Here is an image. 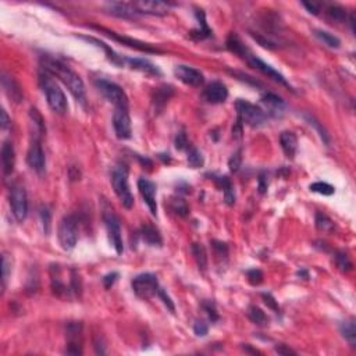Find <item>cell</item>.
Masks as SVG:
<instances>
[{
  "mask_svg": "<svg viewBox=\"0 0 356 356\" xmlns=\"http://www.w3.org/2000/svg\"><path fill=\"white\" fill-rule=\"evenodd\" d=\"M42 61H43V70L46 72L57 77L68 88V91L71 92V95L78 102L85 103V85L77 72L72 71L68 65H65L64 63H61L56 58L43 57Z\"/></svg>",
  "mask_w": 356,
  "mask_h": 356,
  "instance_id": "1",
  "label": "cell"
},
{
  "mask_svg": "<svg viewBox=\"0 0 356 356\" xmlns=\"http://www.w3.org/2000/svg\"><path fill=\"white\" fill-rule=\"evenodd\" d=\"M40 85L42 89L45 92L47 103L50 106V109L53 111H56L57 114H65L68 104H67V99H65L64 92L60 89V86L56 84V81L50 77L49 72L40 74Z\"/></svg>",
  "mask_w": 356,
  "mask_h": 356,
  "instance_id": "2",
  "label": "cell"
},
{
  "mask_svg": "<svg viewBox=\"0 0 356 356\" xmlns=\"http://www.w3.org/2000/svg\"><path fill=\"white\" fill-rule=\"evenodd\" d=\"M111 184L121 205L125 209H131L134 206V196L131 194L130 185H128V169L125 166H117L116 169L113 170Z\"/></svg>",
  "mask_w": 356,
  "mask_h": 356,
  "instance_id": "3",
  "label": "cell"
},
{
  "mask_svg": "<svg viewBox=\"0 0 356 356\" xmlns=\"http://www.w3.org/2000/svg\"><path fill=\"white\" fill-rule=\"evenodd\" d=\"M237 113H238V123L246 124L249 127H260L266 123V113L260 107L255 104L245 102V100H238L237 104Z\"/></svg>",
  "mask_w": 356,
  "mask_h": 356,
  "instance_id": "4",
  "label": "cell"
},
{
  "mask_svg": "<svg viewBox=\"0 0 356 356\" xmlns=\"http://www.w3.org/2000/svg\"><path fill=\"white\" fill-rule=\"evenodd\" d=\"M131 285H132V291L141 299L152 298L160 290L157 277L152 273H143L136 276L135 279L131 281Z\"/></svg>",
  "mask_w": 356,
  "mask_h": 356,
  "instance_id": "5",
  "label": "cell"
},
{
  "mask_svg": "<svg viewBox=\"0 0 356 356\" xmlns=\"http://www.w3.org/2000/svg\"><path fill=\"white\" fill-rule=\"evenodd\" d=\"M97 91L100 92L106 100H109L116 107H123L128 109V97L125 95V92L121 89V86H118L114 82H110L107 79H97L96 82Z\"/></svg>",
  "mask_w": 356,
  "mask_h": 356,
  "instance_id": "6",
  "label": "cell"
},
{
  "mask_svg": "<svg viewBox=\"0 0 356 356\" xmlns=\"http://www.w3.org/2000/svg\"><path fill=\"white\" fill-rule=\"evenodd\" d=\"M78 241V226L74 216H65L58 224V242L64 251H72Z\"/></svg>",
  "mask_w": 356,
  "mask_h": 356,
  "instance_id": "7",
  "label": "cell"
},
{
  "mask_svg": "<svg viewBox=\"0 0 356 356\" xmlns=\"http://www.w3.org/2000/svg\"><path fill=\"white\" fill-rule=\"evenodd\" d=\"M103 219H104V223H106V228H107V234H109L111 245L114 246V249H116V252L118 253V255H121V253L124 252V244H123V237H121V224H120V219H118L111 210L104 212Z\"/></svg>",
  "mask_w": 356,
  "mask_h": 356,
  "instance_id": "8",
  "label": "cell"
},
{
  "mask_svg": "<svg viewBox=\"0 0 356 356\" xmlns=\"http://www.w3.org/2000/svg\"><path fill=\"white\" fill-rule=\"evenodd\" d=\"M10 203H11L15 220L22 223L28 214V198H26L25 189L22 187H13L10 194Z\"/></svg>",
  "mask_w": 356,
  "mask_h": 356,
  "instance_id": "9",
  "label": "cell"
},
{
  "mask_svg": "<svg viewBox=\"0 0 356 356\" xmlns=\"http://www.w3.org/2000/svg\"><path fill=\"white\" fill-rule=\"evenodd\" d=\"M113 127L118 139H130L132 135V127L128 109L116 107V111L113 114Z\"/></svg>",
  "mask_w": 356,
  "mask_h": 356,
  "instance_id": "10",
  "label": "cell"
},
{
  "mask_svg": "<svg viewBox=\"0 0 356 356\" xmlns=\"http://www.w3.org/2000/svg\"><path fill=\"white\" fill-rule=\"evenodd\" d=\"M65 354L81 355L82 354V324L72 322L67 326V350Z\"/></svg>",
  "mask_w": 356,
  "mask_h": 356,
  "instance_id": "11",
  "label": "cell"
},
{
  "mask_svg": "<svg viewBox=\"0 0 356 356\" xmlns=\"http://www.w3.org/2000/svg\"><path fill=\"white\" fill-rule=\"evenodd\" d=\"M245 60L248 61V63H249V64L252 65L253 68L259 70L262 74H265V75H267L269 78H272L273 81H276V82H279V84L284 85V86H287V88H290V89H291V85L288 84V81L285 79L284 75H283V74H280L277 70H274L272 65H269L267 63H265L263 60H260L259 57L253 56L251 52L246 54Z\"/></svg>",
  "mask_w": 356,
  "mask_h": 356,
  "instance_id": "12",
  "label": "cell"
},
{
  "mask_svg": "<svg viewBox=\"0 0 356 356\" xmlns=\"http://www.w3.org/2000/svg\"><path fill=\"white\" fill-rule=\"evenodd\" d=\"M26 162L29 167L38 174H43L46 170V157L39 141H33L26 153Z\"/></svg>",
  "mask_w": 356,
  "mask_h": 356,
  "instance_id": "13",
  "label": "cell"
},
{
  "mask_svg": "<svg viewBox=\"0 0 356 356\" xmlns=\"http://www.w3.org/2000/svg\"><path fill=\"white\" fill-rule=\"evenodd\" d=\"M174 74L181 82L189 85V86H194V88H198L205 82L203 74L198 71L196 68L188 67V65H177L174 68Z\"/></svg>",
  "mask_w": 356,
  "mask_h": 356,
  "instance_id": "14",
  "label": "cell"
},
{
  "mask_svg": "<svg viewBox=\"0 0 356 356\" xmlns=\"http://www.w3.org/2000/svg\"><path fill=\"white\" fill-rule=\"evenodd\" d=\"M138 14H150V15H166L169 13L170 4L160 0H150V1H134L131 3Z\"/></svg>",
  "mask_w": 356,
  "mask_h": 356,
  "instance_id": "15",
  "label": "cell"
},
{
  "mask_svg": "<svg viewBox=\"0 0 356 356\" xmlns=\"http://www.w3.org/2000/svg\"><path fill=\"white\" fill-rule=\"evenodd\" d=\"M138 189L142 195V198L149 207L150 213L157 216V203H156V185L148 178H139L138 181Z\"/></svg>",
  "mask_w": 356,
  "mask_h": 356,
  "instance_id": "16",
  "label": "cell"
},
{
  "mask_svg": "<svg viewBox=\"0 0 356 356\" xmlns=\"http://www.w3.org/2000/svg\"><path fill=\"white\" fill-rule=\"evenodd\" d=\"M93 28H96V29H99V31H102V32L106 33L107 36L116 39V40H118V42H123V45L130 46V47L136 49V50H141V52H145V53H160L159 49L152 47V46L148 45V43H143V42H139V40H135V39L127 38V36H120L118 33L113 32V31H109V29L102 28V26H93Z\"/></svg>",
  "mask_w": 356,
  "mask_h": 356,
  "instance_id": "17",
  "label": "cell"
},
{
  "mask_svg": "<svg viewBox=\"0 0 356 356\" xmlns=\"http://www.w3.org/2000/svg\"><path fill=\"white\" fill-rule=\"evenodd\" d=\"M203 96H205V99L209 103H223V102H226L227 97H228V89H227V86L223 82L214 81L205 89Z\"/></svg>",
  "mask_w": 356,
  "mask_h": 356,
  "instance_id": "18",
  "label": "cell"
},
{
  "mask_svg": "<svg viewBox=\"0 0 356 356\" xmlns=\"http://www.w3.org/2000/svg\"><path fill=\"white\" fill-rule=\"evenodd\" d=\"M124 65H128L132 70H138V71L149 74V75H162V71L159 70V67L145 58L124 57Z\"/></svg>",
  "mask_w": 356,
  "mask_h": 356,
  "instance_id": "19",
  "label": "cell"
},
{
  "mask_svg": "<svg viewBox=\"0 0 356 356\" xmlns=\"http://www.w3.org/2000/svg\"><path fill=\"white\" fill-rule=\"evenodd\" d=\"M262 103L266 107L267 113L273 117H281L285 110L284 100L274 93H267L262 97Z\"/></svg>",
  "mask_w": 356,
  "mask_h": 356,
  "instance_id": "20",
  "label": "cell"
},
{
  "mask_svg": "<svg viewBox=\"0 0 356 356\" xmlns=\"http://www.w3.org/2000/svg\"><path fill=\"white\" fill-rule=\"evenodd\" d=\"M280 143H281V148L284 150L285 156L288 159H294L297 149H298V138H297V135L291 131H284L280 135Z\"/></svg>",
  "mask_w": 356,
  "mask_h": 356,
  "instance_id": "21",
  "label": "cell"
},
{
  "mask_svg": "<svg viewBox=\"0 0 356 356\" xmlns=\"http://www.w3.org/2000/svg\"><path fill=\"white\" fill-rule=\"evenodd\" d=\"M14 164H15V152H14L13 143L4 142L1 148V166H3V173L6 175H10L13 173Z\"/></svg>",
  "mask_w": 356,
  "mask_h": 356,
  "instance_id": "22",
  "label": "cell"
},
{
  "mask_svg": "<svg viewBox=\"0 0 356 356\" xmlns=\"http://www.w3.org/2000/svg\"><path fill=\"white\" fill-rule=\"evenodd\" d=\"M107 10L109 13L120 18H135L138 15V11L132 7V4L127 3H107Z\"/></svg>",
  "mask_w": 356,
  "mask_h": 356,
  "instance_id": "23",
  "label": "cell"
},
{
  "mask_svg": "<svg viewBox=\"0 0 356 356\" xmlns=\"http://www.w3.org/2000/svg\"><path fill=\"white\" fill-rule=\"evenodd\" d=\"M1 84H3V88H4L8 97L13 99L15 103H19L22 100V91H21L19 85L14 81L13 77H8L6 74H3Z\"/></svg>",
  "mask_w": 356,
  "mask_h": 356,
  "instance_id": "24",
  "label": "cell"
},
{
  "mask_svg": "<svg viewBox=\"0 0 356 356\" xmlns=\"http://www.w3.org/2000/svg\"><path fill=\"white\" fill-rule=\"evenodd\" d=\"M227 47H228V50H231L242 58H245L246 54L249 53L248 47L242 43L241 38L235 32L230 33V36L227 38Z\"/></svg>",
  "mask_w": 356,
  "mask_h": 356,
  "instance_id": "25",
  "label": "cell"
},
{
  "mask_svg": "<svg viewBox=\"0 0 356 356\" xmlns=\"http://www.w3.org/2000/svg\"><path fill=\"white\" fill-rule=\"evenodd\" d=\"M141 237L150 246H160L163 242L159 231L152 226H143L141 230Z\"/></svg>",
  "mask_w": 356,
  "mask_h": 356,
  "instance_id": "26",
  "label": "cell"
},
{
  "mask_svg": "<svg viewBox=\"0 0 356 356\" xmlns=\"http://www.w3.org/2000/svg\"><path fill=\"white\" fill-rule=\"evenodd\" d=\"M217 182L220 184L221 189L224 192V201L228 206H234L235 205V201H237V196H235V191H234V187L231 181L227 178V177H219L217 178Z\"/></svg>",
  "mask_w": 356,
  "mask_h": 356,
  "instance_id": "27",
  "label": "cell"
},
{
  "mask_svg": "<svg viewBox=\"0 0 356 356\" xmlns=\"http://www.w3.org/2000/svg\"><path fill=\"white\" fill-rule=\"evenodd\" d=\"M196 18L199 21V29L192 31V32H191V36L194 39H198V40L210 36V35H212V31H210V28L207 26L206 17H205V13H203L202 10H198V11H196Z\"/></svg>",
  "mask_w": 356,
  "mask_h": 356,
  "instance_id": "28",
  "label": "cell"
},
{
  "mask_svg": "<svg viewBox=\"0 0 356 356\" xmlns=\"http://www.w3.org/2000/svg\"><path fill=\"white\" fill-rule=\"evenodd\" d=\"M191 251L194 255L195 260H196V265L199 267V270L205 272L207 267V256H206V249L202 244H194L191 246Z\"/></svg>",
  "mask_w": 356,
  "mask_h": 356,
  "instance_id": "29",
  "label": "cell"
},
{
  "mask_svg": "<svg viewBox=\"0 0 356 356\" xmlns=\"http://www.w3.org/2000/svg\"><path fill=\"white\" fill-rule=\"evenodd\" d=\"M341 334H343V337L348 341V343L352 345V347H355V343H356V327H355V319L352 318L350 319V320H347V322H344L343 324H341Z\"/></svg>",
  "mask_w": 356,
  "mask_h": 356,
  "instance_id": "30",
  "label": "cell"
},
{
  "mask_svg": "<svg viewBox=\"0 0 356 356\" xmlns=\"http://www.w3.org/2000/svg\"><path fill=\"white\" fill-rule=\"evenodd\" d=\"M326 14L334 22H345L347 21V11L341 6H329L326 10Z\"/></svg>",
  "mask_w": 356,
  "mask_h": 356,
  "instance_id": "31",
  "label": "cell"
},
{
  "mask_svg": "<svg viewBox=\"0 0 356 356\" xmlns=\"http://www.w3.org/2000/svg\"><path fill=\"white\" fill-rule=\"evenodd\" d=\"M315 35H316V38H319L322 42H323L324 45H327L329 47H340V45H341V40L337 38V36H334L333 33L327 32V31H316L315 32Z\"/></svg>",
  "mask_w": 356,
  "mask_h": 356,
  "instance_id": "32",
  "label": "cell"
},
{
  "mask_svg": "<svg viewBox=\"0 0 356 356\" xmlns=\"http://www.w3.org/2000/svg\"><path fill=\"white\" fill-rule=\"evenodd\" d=\"M248 316L252 320L253 323L258 324V326H266L269 323V319L265 315V312L259 309L258 306H251L249 312H248Z\"/></svg>",
  "mask_w": 356,
  "mask_h": 356,
  "instance_id": "33",
  "label": "cell"
},
{
  "mask_svg": "<svg viewBox=\"0 0 356 356\" xmlns=\"http://www.w3.org/2000/svg\"><path fill=\"white\" fill-rule=\"evenodd\" d=\"M316 228L322 233H331L334 230V223L326 214L318 213L316 214Z\"/></svg>",
  "mask_w": 356,
  "mask_h": 356,
  "instance_id": "34",
  "label": "cell"
},
{
  "mask_svg": "<svg viewBox=\"0 0 356 356\" xmlns=\"http://www.w3.org/2000/svg\"><path fill=\"white\" fill-rule=\"evenodd\" d=\"M203 163H205V160H203L201 150H198L196 148H191L189 152H188V164H189V167L199 169V167L203 166Z\"/></svg>",
  "mask_w": 356,
  "mask_h": 356,
  "instance_id": "35",
  "label": "cell"
},
{
  "mask_svg": "<svg viewBox=\"0 0 356 356\" xmlns=\"http://www.w3.org/2000/svg\"><path fill=\"white\" fill-rule=\"evenodd\" d=\"M311 191L312 192H316V194H320V195H324V196H330V195H333L334 192H336V189H334V187L333 185H330V184H327V182H313V184H311Z\"/></svg>",
  "mask_w": 356,
  "mask_h": 356,
  "instance_id": "36",
  "label": "cell"
},
{
  "mask_svg": "<svg viewBox=\"0 0 356 356\" xmlns=\"http://www.w3.org/2000/svg\"><path fill=\"white\" fill-rule=\"evenodd\" d=\"M305 117H306V120L309 121V124H311V125H313V127L316 128V131L319 132V135H320V138H322V141H323V142L326 143V145H330V141H331L330 135H329V132H327V131L324 130L323 125L319 123V121L316 120V118H315V117L309 116V114H306Z\"/></svg>",
  "mask_w": 356,
  "mask_h": 356,
  "instance_id": "37",
  "label": "cell"
},
{
  "mask_svg": "<svg viewBox=\"0 0 356 356\" xmlns=\"http://www.w3.org/2000/svg\"><path fill=\"white\" fill-rule=\"evenodd\" d=\"M173 88L171 86H163V88H160L159 91H157V93H156V97H155V103L156 106H164V104L169 102V99L171 97V95H173Z\"/></svg>",
  "mask_w": 356,
  "mask_h": 356,
  "instance_id": "38",
  "label": "cell"
},
{
  "mask_svg": "<svg viewBox=\"0 0 356 356\" xmlns=\"http://www.w3.org/2000/svg\"><path fill=\"white\" fill-rule=\"evenodd\" d=\"M336 263H337L338 269L344 273H350L352 270V262H351L350 256L347 253L338 252L336 255Z\"/></svg>",
  "mask_w": 356,
  "mask_h": 356,
  "instance_id": "39",
  "label": "cell"
},
{
  "mask_svg": "<svg viewBox=\"0 0 356 356\" xmlns=\"http://www.w3.org/2000/svg\"><path fill=\"white\" fill-rule=\"evenodd\" d=\"M171 207H173V210H174L175 213L178 214V216H181V217H185L188 212H189L187 202L181 199V198H174L171 201Z\"/></svg>",
  "mask_w": 356,
  "mask_h": 356,
  "instance_id": "40",
  "label": "cell"
},
{
  "mask_svg": "<svg viewBox=\"0 0 356 356\" xmlns=\"http://www.w3.org/2000/svg\"><path fill=\"white\" fill-rule=\"evenodd\" d=\"M29 117H31V120H32V123L35 124V127L38 128V131L40 132V134H43L46 131V127H45V120H43V117H42V114L39 113L38 109H31L29 110Z\"/></svg>",
  "mask_w": 356,
  "mask_h": 356,
  "instance_id": "41",
  "label": "cell"
},
{
  "mask_svg": "<svg viewBox=\"0 0 356 356\" xmlns=\"http://www.w3.org/2000/svg\"><path fill=\"white\" fill-rule=\"evenodd\" d=\"M40 220H42V227H43V233L46 235L50 234V223H52V214L49 212L47 207L40 209Z\"/></svg>",
  "mask_w": 356,
  "mask_h": 356,
  "instance_id": "42",
  "label": "cell"
},
{
  "mask_svg": "<svg viewBox=\"0 0 356 356\" xmlns=\"http://www.w3.org/2000/svg\"><path fill=\"white\" fill-rule=\"evenodd\" d=\"M241 163H242V150L238 149L235 153L231 155L230 160H228V167L233 173H237L241 167Z\"/></svg>",
  "mask_w": 356,
  "mask_h": 356,
  "instance_id": "43",
  "label": "cell"
},
{
  "mask_svg": "<svg viewBox=\"0 0 356 356\" xmlns=\"http://www.w3.org/2000/svg\"><path fill=\"white\" fill-rule=\"evenodd\" d=\"M1 270H3V274H1V281H3V288H6L7 280H8V276H10V272H11V262L8 259L7 255H3V262H1Z\"/></svg>",
  "mask_w": 356,
  "mask_h": 356,
  "instance_id": "44",
  "label": "cell"
},
{
  "mask_svg": "<svg viewBox=\"0 0 356 356\" xmlns=\"http://www.w3.org/2000/svg\"><path fill=\"white\" fill-rule=\"evenodd\" d=\"M212 246H213L216 256H219L221 259L223 258L226 259L227 256H228V246H227V244L220 242V241H212Z\"/></svg>",
  "mask_w": 356,
  "mask_h": 356,
  "instance_id": "45",
  "label": "cell"
},
{
  "mask_svg": "<svg viewBox=\"0 0 356 356\" xmlns=\"http://www.w3.org/2000/svg\"><path fill=\"white\" fill-rule=\"evenodd\" d=\"M246 277H248V281L252 285H259L263 281V273L258 270V269H253V270H249V272L246 273Z\"/></svg>",
  "mask_w": 356,
  "mask_h": 356,
  "instance_id": "46",
  "label": "cell"
},
{
  "mask_svg": "<svg viewBox=\"0 0 356 356\" xmlns=\"http://www.w3.org/2000/svg\"><path fill=\"white\" fill-rule=\"evenodd\" d=\"M262 298H263V301H265V304L270 308V309H273V311L279 312L280 311V306L279 304H277V301L274 299V297H273L272 294H269V292H265V294H262Z\"/></svg>",
  "mask_w": 356,
  "mask_h": 356,
  "instance_id": "47",
  "label": "cell"
},
{
  "mask_svg": "<svg viewBox=\"0 0 356 356\" xmlns=\"http://www.w3.org/2000/svg\"><path fill=\"white\" fill-rule=\"evenodd\" d=\"M194 333L198 337H205V336H207V333H209V327H207V324L203 323V322H196L194 326Z\"/></svg>",
  "mask_w": 356,
  "mask_h": 356,
  "instance_id": "48",
  "label": "cell"
},
{
  "mask_svg": "<svg viewBox=\"0 0 356 356\" xmlns=\"http://www.w3.org/2000/svg\"><path fill=\"white\" fill-rule=\"evenodd\" d=\"M157 295L160 297V299H162V301H163V304H164V305H166V306H167V308H169L170 312H171V313H174V312H175V306H174V304H173V301L170 299L169 295H167L166 292L163 291L162 288L159 290V292H157Z\"/></svg>",
  "mask_w": 356,
  "mask_h": 356,
  "instance_id": "49",
  "label": "cell"
},
{
  "mask_svg": "<svg viewBox=\"0 0 356 356\" xmlns=\"http://www.w3.org/2000/svg\"><path fill=\"white\" fill-rule=\"evenodd\" d=\"M203 308H205L207 316H209V319H210L212 322H217V320H219V313L216 312V308H214V305L212 304V302L203 304Z\"/></svg>",
  "mask_w": 356,
  "mask_h": 356,
  "instance_id": "50",
  "label": "cell"
},
{
  "mask_svg": "<svg viewBox=\"0 0 356 356\" xmlns=\"http://www.w3.org/2000/svg\"><path fill=\"white\" fill-rule=\"evenodd\" d=\"M187 146H188L187 135H185V132L182 131V132H180V134L177 135V138H175V148H177L178 150H184Z\"/></svg>",
  "mask_w": 356,
  "mask_h": 356,
  "instance_id": "51",
  "label": "cell"
},
{
  "mask_svg": "<svg viewBox=\"0 0 356 356\" xmlns=\"http://www.w3.org/2000/svg\"><path fill=\"white\" fill-rule=\"evenodd\" d=\"M258 182H259V192L262 195L266 194L267 188H269V180H267V175L265 173H260L259 178H258Z\"/></svg>",
  "mask_w": 356,
  "mask_h": 356,
  "instance_id": "52",
  "label": "cell"
},
{
  "mask_svg": "<svg viewBox=\"0 0 356 356\" xmlns=\"http://www.w3.org/2000/svg\"><path fill=\"white\" fill-rule=\"evenodd\" d=\"M117 279H118V273H110V274L104 276V279H103L104 287H106V288H110V287H113V284L116 283Z\"/></svg>",
  "mask_w": 356,
  "mask_h": 356,
  "instance_id": "53",
  "label": "cell"
},
{
  "mask_svg": "<svg viewBox=\"0 0 356 356\" xmlns=\"http://www.w3.org/2000/svg\"><path fill=\"white\" fill-rule=\"evenodd\" d=\"M276 352L277 354H280V355H297V352L295 351H292L291 348H287L285 345H279V347H276Z\"/></svg>",
  "mask_w": 356,
  "mask_h": 356,
  "instance_id": "54",
  "label": "cell"
},
{
  "mask_svg": "<svg viewBox=\"0 0 356 356\" xmlns=\"http://www.w3.org/2000/svg\"><path fill=\"white\" fill-rule=\"evenodd\" d=\"M304 6L308 8V11L315 15H318L319 11H320V6L316 4V3H308V1H304Z\"/></svg>",
  "mask_w": 356,
  "mask_h": 356,
  "instance_id": "55",
  "label": "cell"
},
{
  "mask_svg": "<svg viewBox=\"0 0 356 356\" xmlns=\"http://www.w3.org/2000/svg\"><path fill=\"white\" fill-rule=\"evenodd\" d=\"M8 125H10V118H8V116H7L6 110H1V121H0V127H1V130H6Z\"/></svg>",
  "mask_w": 356,
  "mask_h": 356,
  "instance_id": "56",
  "label": "cell"
},
{
  "mask_svg": "<svg viewBox=\"0 0 356 356\" xmlns=\"http://www.w3.org/2000/svg\"><path fill=\"white\" fill-rule=\"evenodd\" d=\"M298 276L301 277V276H304L305 280L309 279V274H308V272H305V270H302V272H298Z\"/></svg>",
  "mask_w": 356,
  "mask_h": 356,
  "instance_id": "57",
  "label": "cell"
}]
</instances>
